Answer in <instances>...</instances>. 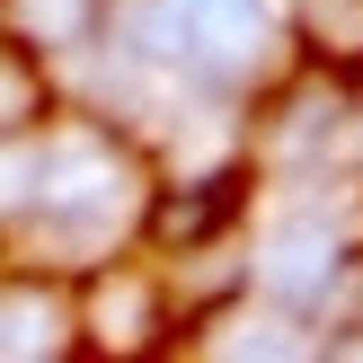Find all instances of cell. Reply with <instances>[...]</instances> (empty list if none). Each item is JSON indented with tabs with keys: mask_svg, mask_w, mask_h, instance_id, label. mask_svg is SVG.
<instances>
[{
	"mask_svg": "<svg viewBox=\"0 0 363 363\" xmlns=\"http://www.w3.org/2000/svg\"><path fill=\"white\" fill-rule=\"evenodd\" d=\"M337 124H346V89H328V80H301V89H284V106H275V133H266V151H319V142H337Z\"/></svg>",
	"mask_w": 363,
	"mask_h": 363,
	"instance_id": "obj_7",
	"label": "cell"
},
{
	"mask_svg": "<svg viewBox=\"0 0 363 363\" xmlns=\"http://www.w3.org/2000/svg\"><path fill=\"white\" fill-rule=\"evenodd\" d=\"M106 27V0H9V35L27 53H71V45H98Z\"/></svg>",
	"mask_w": 363,
	"mask_h": 363,
	"instance_id": "obj_6",
	"label": "cell"
},
{
	"mask_svg": "<svg viewBox=\"0 0 363 363\" xmlns=\"http://www.w3.org/2000/svg\"><path fill=\"white\" fill-rule=\"evenodd\" d=\"M328 301H337V311H354V328H363V248H346V266H337Z\"/></svg>",
	"mask_w": 363,
	"mask_h": 363,
	"instance_id": "obj_11",
	"label": "cell"
},
{
	"mask_svg": "<svg viewBox=\"0 0 363 363\" xmlns=\"http://www.w3.org/2000/svg\"><path fill=\"white\" fill-rule=\"evenodd\" d=\"M27 124H45V71H35V53L18 45H0V142H18Z\"/></svg>",
	"mask_w": 363,
	"mask_h": 363,
	"instance_id": "obj_9",
	"label": "cell"
},
{
	"mask_svg": "<svg viewBox=\"0 0 363 363\" xmlns=\"http://www.w3.org/2000/svg\"><path fill=\"white\" fill-rule=\"evenodd\" d=\"M27 204L53 230H116L133 213V160L98 124H62V133L35 142V195Z\"/></svg>",
	"mask_w": 363,
	"mask_h": 363,
	"instance_id": "obj_1",
	"label": "cell"
},
{
	"mask_svg": "<svg viewBox=\"0 0 363 363\" xmlns=\"http://www.w3.org/2000/svg\"><path fill=\"white\" fill-rule=\"evenodd\" d=\"M301 27H311V45H328V35H346L337 53H363V18L346 0H301Z\"/></svg>",
	"mask_w": 363,
	"mask_h": 363,
	"instance_id": "obj_10",
	"label": "cell"
},
{
	"mask_svg": "<svg viewBox=\"0 0 363 363\" xmlns=\"http://www.w3.org/2000/svg\"><path fill=\"white\" fill-rule=\"evenodd\" d=\"M230 222H240V177H195V186H169L151 204V240L186 248V257H204Z\"/></svg>",
	"mask_w": 363,
	"mask_h": 363,
	"instance_id": "obj_3",
	"label": "cell"
},
{
	"mask_svg": "<svg viewBox=\"0 0 363 363\" xmlns=\"http://www.w3.org/2000/svg\"><path fill=\"white\" fill-rule=\"evenodd\" d=\"M71 319H62V301L45 293V284H18V293H0V354H62L71 346Z\"/></svg>",
	"mask_w": 363,
	"mask_h": 363,
	"instance_id": "obj_8",
	"label": "cell"
},
{
	"mask_svg": "<svg viewBox=\"0 0 363 363\" xmlns=\"http://www.w3.org/2000/svg\"><path fill=\"white\" fill-rule=\"evenodd\" d=\"M337 266H346V240H337V230L319 222V213H301V222H284L275 240H266L257 284H266L275 301H293V311H311V301H328Z\"/></svg>",
	"mask_w": 363,
	"mask_h": 363,
	"instance_id": "obj_2",
	"label": "cell"
},
{
	"mask_svg": "<svg viewBox=\"0 0 363 363\" xmlns=\"http://www.w3.org/2000/svg\"><path fill=\"white\" fill-rule=\"evenodd\" d=\"M71 328H89V346H106V354H142L160 337V293L142 275H98L89 284V311Z\"/></svg>",
	"mask_w": 363,
	"mask_h": 363,
	"instance_id": "obj_4",
	"label": "cell"
},
{
	"mask_svg": "<svg viewBox=\"0 0 363 363\" xmlns=\"http://www.w3.org/2000/svg\"><path fill=\"white\" fill-rule=\"evenodd\" d=\"M169 18L195 62H240L266 45V0H169Z\"/></svg>",
	"mask_w": 363,
	"mask_h": 363,
	"instance_id": "obj_5",
	"label": "cell"
}]
</instances>
